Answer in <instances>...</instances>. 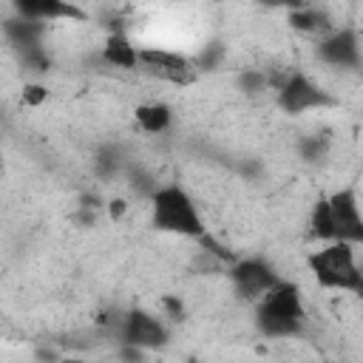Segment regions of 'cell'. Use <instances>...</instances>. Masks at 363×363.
<instances>
[{
    "label": "cell",
    "instance_id": "19",
    "mask_svg": "<svg viewBox=\"0 0 363 363\" xmlns=\"http://www.w3.org/2000/svg\"><path fill=\"white\" fill-rule=\"evenodd\" d=\"M298 150H301V159L303 162H320L326 153H329V136L323 133H309L298 142Z\"/></svg>",
    "mask_w": 363,
    "mask_h": 363
},
{
    "label": "cell",
    "instance_id": "2",
    "mask_svg": "<svg viewBox=\"0 0 363 363\" xmlns=\"http://www.w3.org/2000/svg\"><path fill=\"white\" fill-rule=\"evenodd\" d=\"M150 224L159 233L196 238V241L207 233L193 196L182 184H159L153 190V196H150Z\"/></svg>",
    "mask_w": 363,
    "mask_h": 363
},
{
    "label": "cell",
    "instance_id": "16",
    "mask_svg": "<svg viewBox=\"0 0 363 363\" xmlns=\"http://www.w3.org/2000/svg\"><path fill=\"white\" fill-rule=\"evenodd\" d=\"M122 150L116 145H102L94 156V173L99 179H113L119 170H122Z\"/></svg>",
    "mask_w": 363,
    "mask_h": 363
},
{
    "label": "cell",
    "instance_id": "24",
    "mask_svg": "<svg viewBox=\"0 0 363 363\" xmlns=\"http://www.w3.org/2000/svg\"><path fill=\"white\" fill-rule=\"evenodd\" d=\"M125 210H128V201H125V199H111V201H108V216H111V218H122Z\"/></svg>",
    "mask_w": 363,
    "mask_h": 363
},
{
    "label": "cell",
    "instance_id": "22",
    "mask_svg": "<svg viewBox=\"0 0 363 363\" xmlns=\"http://www.w3.org/2000/svg\"><path fill=\"white\" fill-rule=\"evenodd\" d=\"M162 309L170 320H182L184 318V301L176 295H162Z\"/></svg>",
    "mask_w": 363,
    "mask_h": 363
},
{
    "label": "cell",
    "instance_id": "3",
    "mask_svg": "<svg viewBox=\"0 0 363 363\" xmlns=\"http://www.w3.org/2000/svg\"><path fill=\"white\" fill-rule=\"evenodd\" d=\"M306 267L318 286L323 289H337V292H352L363 295V272L357 267L354 247L346 241H329L320 250L309 252Z\"/></svg>",
    "mask_w": 363,
    "mask_h": 363
},
{
    "label": "cell",
    "instance_id": "8",
    "mask_svg": "<svg viewBox=\"0 0 363 363\" xmlns=\"http://www.w3.org/2000/svg\"><path fill=\"white\" fill-rule=\"evenodd\" d=\"M139 68L170 85H190L199 77L190 57L167 48H139Z\"/></svg>",
    "mask_w": 363,
    "mask_h": 363
},
{
    "label": "cell",
    "instance_id": "4",
    "mask_svg": "<svg viewBox=\"0 0 363 363\" xmlns=\"http://www.w3.org/2000/svg\"><path fill=\"white\" fill-rule=\"evenodd\" d=\"M116 340L119 343H128V346H136L142 352H156V349H164L170 343V326L164 323V318H159L156 312L150 309H128L116 318Z\"/></svg>",
    "mask_w": 363,
    "mask_h": 363
},
{
    "label": "cell",
    "instance_id": "15",
    "mask_svg": "<svg viewBox=\"0 0 363 363\" xmlns=\"http://www.w3.org/2000/svg\"><path fill=\"white\" fill-rule=\"evenodd\" d=\"M309 235L315 241H335V227H332V216H329V204H326V196L318 199L312 204V213H309Z\"/></svg>",
    "mask_w": 363,
    "mask_h": 363
},
{
    "label": "cell",
    "instance_id": "1",
    "mask_svg": "<svg viewBox=\"0 0 363 363\" xmlns=\"http://www.w3.org/2000/svg\"><path fill=\"white\" fill-rule=\"evenodd\" d=\"M306 323V303L295 281L281 278L255 303V329L269 340L301 337Z\"/></svg>",
    "mask_w": 363,
    "mask_h": 363
},
{
    "label": "cell",
    "instance_id": "14",
    "mask_svg": "<svg viewBox=\"0 0 363 363\" xmlns=\"http://www.w3.org/2000/svg\"><path fill=\"white\" fill-rule=\"evenodd\" d=\"M133 116H136L139 130H145V133H150V136H159V133H164V130L170 128V122H173V108H170L167 102H142V105H136Z\"/></svg>",
    "mask_w": 363,
    "mask_h": 363
},
{
    "label": "cell",
    "instance_id": "21",
    "mask_svg": "<svg viewBox=\"0 0 363 363\" xmlns=\"http://www.w3.org/2000/svg\"><path fill=\"white\" fill-rule=\"evenodd\" d=\"M45 99H48V88H45L43 82H28V85L23 88V105L40 108Z\"/></svg>",
    "mask_w": 363,
    "mask_h": 363
},
{
    "label": "cell",
    "instance_id": "12",
    "mask_svg": "<svg viewBox=\"0 0 363 363\" xmlns=\"http://www.w3.org/2000/svg\"><path fill=\"white\" fill-rule=\"evenodd\" d=\"M289 26L301 34H312V37H323L335 28L332 14L320 6H298L289 11Z\"/></svg>",
    "mask_w": 363,
    "mask_h": 363
},
{
    "label": "cell",
    "instance_id": "18",
    "mask_svg": "<svg viewBox=\"0 0 363 363\" xmlns=\"http://www.w3.org/2000/svg\"><path fill=\"white\" fill-rule=\"evenodd\" d=\"M20 57V65L28 71V74H45L51 68V54L45 51V45H34V48H26V51H17Z\"/></svg>",
    "mask_w": 363,
    "mask_h": 363
},
{
    "label": "cell",
    "instance_id": "10",
    "mask_svg": "<svg viewBox=\"0 0 363 363\" xmlns=\"http://www.w3.org/2000/svg\"><path fill=\"white\" fill-rule=\"evenodd\" d=\"M14 14L34 20V23H54V20H82L85 11L65 0H17Z\"/></svg>",
    "mask_w": 363,
    "mask_h": 363
},
{
    "label": "cell",
    "instance_id": "23",
    "mask_svg": "<svg viewBox=\"0 0 363 363\" xmlns=\"http://www.w3.org/2000/svg\"><path fill=\"white\" fill-rule=\"evenodd\" d=\"M145 354H147V352H142V349H136V346L116 343V357H119L122 363H142V360H145Z\"/></svg>",
    "mask_w": 363,
    "mask_h": 363
},
{
    "label": "cell",
    "instance_id": "7",
    "mask_svg": "<svg viewBox=\"0 0 363 363\" xmlns=\"http://www.w3.org/2000/svg\"><path fill=\"white\" fill-rule=\"evenodd\" d=\"M315 57L332 68H360V34L354 26H335L329 34L318 37Z\"/></svg>",
    "mask_w": 363,
    "mask_h": 363
},
{
    "label": "cell",
    "instance_id": "11",
    "mask_svg": "<svg viewBox=\"0 0 363 363\" xmlns=\"http://www.w3.org/2000/svg\"><path fill=\"white\" fill-rule=\"evenodd\" d=\"M3 34H6V40L14 45V51H26V48L43 45L45 26L14 14V17H6V20H3Z\"/></svg>",
    "mask_w": 363,
    "mask_h": 363
},
{
    "label": "cell",
    "instance_id": "6",
    "mask_svg": "<svg viewBox=\"0 0 363 363\" xmlns=\"http://www.w3.org/2000/svg\"><path fill=\"white\" fill-rule=\"evenodd\" d=\"M230 284H233V292L241 298V301H258L264 292H269L281 275L278 269L261 258V255H247V258H235L230 264Z\"/></svg>",
    "mask_w": 363,
    "mask_h": 363
},
{
    "label": "cell",
    "instance_id": "25",
    "mask_svg": "<svg viewBox=\"0 0 363 363\" xmlns=\"http://www.w3.org/2000/svg\"><path fill=\"white\" fill-rule=\"evenodd\" d=\"M60 363H91V360H85V357H62Z\"/></svg>",
    "mask_w": 363,
    "mask_h": 363
},
{
    "label": "cell",
    "instance_id": "17",
    "mask_svg": "<svg viewBox=\"0 0 363 363\" xmlns=\"http://www.w3.org/2000/svg\"><path fill=\"white\" fill-rule=\"evenodd\" d=\"M235 88L250 94V96H258L264 91H269V82H267V71L261 68H241L235 74Z\"/></svg>",
    "mask_w": 363,
    "mask_h": 363
},
{
    "label": "cell",
    "instance_id": "5",
    "mask_svg": "<svg viewBox=\"0 0 363 363\" xmlns=\"http://www.w3.org/2000/svg\"><path fill=\"white\" fill-rule=\"evenodd\" d=\"M275 105L289 113V116H298V113H306V111H320V108H332L335 105V96L318 85L309 74L303 71H289L286 79L281 82V88L275 91Z\"/></svg>",
    "mask_w": 363,
    "mask_h": 363
},
{
    "label": "cell",
    "instance_id": "13",
    "mask_svg": "<svg viewBox=\"0 0 363 363\" xmlns=\"http://www.w3.org/2000/svg\"><path fill=\"white\" fill-rule=\"evenodd\" d=\"M102 60L113 68H136L139 65V48L130 43V37L125 31H111L105 37V45H102Z\"/></svg>",
    "mask_w": 363,
    "mask_h": 363
},
{
    "label": "cell",
    "instance_id": "9",
    "mask_svg": "<svg viewBox=\"0 0 363 363\" xmlns=\"http://www.w3.org/2000/svg\"><path fill=\"white\" fill-rule=\"evenodd\" d=\"M332 227H335V241H346L352 247L363 244V216L357 204V193L352 187H340L326 196Z\"/></svg>",
    "mask_w": 363,
    "mask_h": 363
},
{
    "label": "cell",
    "instance_id": "20",
    "mask_svg": "<svg viewBox=\"0 0 363 363\" xmlns=\"http://www.w3.org/2000/svg\"><path fill=\"white\" fill-rule=\"evenodd\" d=\"M221 60H224V45L210 43V45H204L199 51V57L193 60V65H196V71H216L221 65Z\"/></svg>",
    "mask_w": 363,
    "mask_h": 363
}]
</instances>
